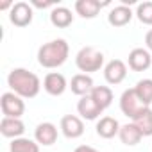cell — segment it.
Masks as SVG:
<instances>
[{
	"label": "cell",
	"instance_id": "obj_4",
	"mask_svg": "<svg viewBox=\"0 0 152 152\" xmlns=\"http://www.w3.org/2000/svg\"><path fill=\"white\" fill-rule=\"evenodd\" d=\"M147 107H148V106L141 102V99L136 95L134 88L125 90V91L122 93V97H120V109H122V113H124L127 118H131L132 122H134Z\"/></svg>",
	"mask_w": 152,
	"mask_h": 152
},
{
	"label": "cell",
	"instance_id": "obj_20",
	"mask_svg": "<svg viewBox=\"0 0 152 152\" xmlns=\"http://www.w3.org/2000/svg\"><path fill=\"white\" fill-rule=\"evenodd\" d=\"M90 97H91L102 109H107V107L111 106V102H113V91H111V88H107V86H95L93 91L90 93Z\"/></svg>",
	"mask_w": 152,
	"mask_h": 152
},
{
	"label": "cell",
	"instance_id": "obj_8",
	"mask_svg": "<svg viewBox=\"0 0 152 152\" xmlns=\"http://www.w3.org/2000/svg\"><path fill=\"white\" fill-rule=\"evenodd\" d=\"M61 132L68 138V140H77L84 134V124L79 116H75V115H64L61 118Z\"/></svg>",
	"mask_w": 152,
	"mask_h": 152
},
{
	"label": "cell",
	"instance_id": "obj_24",
	"mask_svg": "<svg viewBox=\"0 0 152 152\" xmlns=\"http://www.w3.org/2000/svg\"><path fill=\"white\" fill-rule=\"evenodd\" d=\"M136 16L141 23L145 25H152V2H143L138 4L136 7Z\"/></svg>",
	"mask_w": 152,
	"mask_h": 152
},
{
	"label": "cell",
	"instance_id": "obj_5",
	"mask_svg": "<svg viewBox=\"0 0 152 152\" xmlns=\"http://www.w3.org/2000/svg\"><path fill=\"white\" fill-rule=\"evenodd\" d=\"M0 107H2L4 116H7V118H20L25 113V104H23L22 97H18L13 91H7L0 97Z\"/></svg>",
	"mask_w": 152,
	"mask_h": 152
},
{
	"label": "cell",
	"instance_id": "obj_2",
	"mask_svg": "<svg viewBox=\"0 0 152 152\" xmlns=\"http://www.w3.org/2000/svg\"><path fill=\"white\" fill-rule=\"evenodd\" d=\"M70 54V47L64 39H52L48 43H43L38 50V63L43 68H57L66 63Z\"/></svg>",
	"mask_w": 152,
	"mask_h": 152
},
{
	"label": "cell",
	"instance_id": "obj_17",
	"mask_svg": "<svg viewBox=\"0 0 152 152\" xmlns=\"http://www.w3.org/2000/svg\"><path fill=\"white\" fill-rule=\"evenodd\" d=\"M120 127H122V125L118 124L116 118H113V116H102V118L97 122L95 131H97V134H99L100 138L111 140V138H115V136L120 132Z\"/></svg>",
	"mask_w": 152,
	"mask_h": 152
},
{
	"label": "cell",
	"instance_id": "obj_25",
	"mask_svg": "<svg viewBox=\"0 0 152 152\" xmlns=\"http://www.w3.org/2000/svg\"><path fill=\"white\" fill-rule=\"evenodd\" d=\"M31 6H32V7H38V9H47V7H52V6L57 7L56 2H38V0H32Z\"/></svg>",
	"mask_w": 152,
	"mask_h": 152
},
{
	"label": "cell",
	"instance_id": "obj_14",
	"mask_svg": "<svg viewBox=\"0 0 152 152\" xmlns=\"http://www.w3.org/2000/svg\"><path fill=\"white\" fill-rule=\"evenodd\" d=\"M77 111H79V115H81L84 120H97V118L104 113V109H102L90 95L81 97V100L77 102Z\"/></svg>",
	"mask_w": 152,
	"mask_h": 152
},
{
	"label": "cell",
	"instance_id": "obj_21",
	"mask_svg": "<svg viewBox=\"0 0 152 152\" xmlns=\"http://www.w3.org/2000/svg\"><path fill=\"white\" fill-rule=\"evenodd\" d=\"M9 150L11 152H39V143L22 136V138H16L11 141Z\"/></svg>",
	"mask_w": 152,
	"mask_h": 152
},
{
	"label": "cell",
	"instance_id": "obj_19",
	"mask_svg": "<svg viewBox=\"0 0 152 152\" xmlns=\"http://www.w3.org/2000/svg\"><path fill=\"white\" fill-rule=\"evenodd\" d=\"M118 138H120V141H122L124 145H127V147H134V145H138V143L141 141L143 134H141V131H140L134 124H125V125L120 127Z\"/></svg>",
	"mask_w": 152,
	"mask_h": 152
},
{
	"label": "cell",
	"instance_id": "obj_26",
	"mask_svg": "<svg viewBox=\"0 0 152 152\" xmlns=\"http://www.w3.org/2000/svg\"><path fill=\"white\" fill-rule=\"evenodd\" d=\"M73 152H100V150H97V148H93L90 145H79V147H75Z\"/></svg>",
	"mask_w": 152,
	"mask_h": 152
},
{
	"label": "cell",
	"instance_id": "obj_7",
	"mask_svg": "<svg viewBox=\"0 0 152 152\" xmlns=\"http://www.w3.org/2000/svg\"><path fill=\"white\" fill-rule=\"evenodd\" d=\"M127 77V64L122 59H111L106 66H104V79L107 84H120L124 83V79Z\"/></svg>",
	"mask_w": 152,
	"mask_h": 152
},
{
	"label": "cell",
	"instance_id": "obj_12",
	"mask_svg": "<svg viewBox=\"0 0 152 152\" xmlns=\"http://www.w3.org/2000/svg\"><path fill=\"white\" fill-rule=\"evenodd\" d=\"M34 140L43 145V147H50L57 141V127L52 122H43L34 129Z\"/></svg>",
	"mask_w": 152,
	"mask_h": 152
},
{
	"label": "cell",
	"instance_id": "obj_13",
	"mask_svg": "<svg viewBox=\"0 0 152 152\" xmlns=\"http://www.w3.org/2000/svg\"><path fill=\"white\" fill-rule=\"evenodd\" d=\"M0 132H2L4 138H11V140L22 138V134L25 132V124L20 118H7V116H4L2 122H0Z\"/></svg>",
	"mask_w": 152,
	"mask_h": 152
},
{
	"label": "cell",
	"instance_id": "obj_22",
	"mask_svg": "<svg viewBox=\"0 0 152 152\" xmlns=\"http://www.w3.org/2000/svg\"><path fill=\"white\" fill-rule=\"evenodd\" d=\"M134 91L141 99L143 104H147V106L152 104V79H141V81H138L136 86H134Z\"/></svg>",
	"mask_w": 152,
	"mask_h": 152
},
{
	"label": "cell",
	"instance_id": "obj_10",
	"mask_svg": "<svg viewBox=\"0 0 152 152\" xmlns=\"http://www.w3.org/2000/svg\"><path fill=\"white\" fill-rule=\"evenodd\" d=\"M127 64L132 72H145L152 64V56L147 48H132L129 52Z\"/></svg>",
	"mask_w": 152,
	"mask_h": 152
},
{
	"label": "cell",
	"instance_id": "obj_23",
	"mask_svg": "<svg viewBox=\"0 0 152 152\" xmlns=\"http://www.w3.org/2000/svg\"><path fill=\"white\" fill-rule=\"evenodd\" d=\"M140 131H141V134H143V138L145 136H152V109L150 107H147L134 122H132Z\"/></svg>",
	"mask_w": 152,
	"mask_h": 152
},
{
	"label": "cell",
	"instance_id": "obj_3",
	"mask_svg": "<svg viewBox=\"0 0 152 152\" xmlns=\"http://www.w3.org/2000/svg\"><path fill=\"white\" fill-rule=\"evenodd\" d=\"M75 66H77L83 73H93L99 72L104 66V54L93 47H84L75 56Z\"/></svg>",
	"mask_w": 152,
	"mask_h": 152
},
{
	"label": "cell",
	"instance_id": "obj_27",
	"mask_svg": "<svg viewBox=\"0 0 152 152\" xmlns=\"http://www.w3.org/2000/svg\"><path fill=\"white\" fill-rule=\"evenodd\" d=\"M145 45H147V50L152 52V29L145 34Z\"/></svg>",
	"mask_w": 152,
	"mask_h": 152
},
{
	"label": "cell",
	"instance_id": "obj_15",
	"mask_svg": "<svg viewBox=\"0 0 152 152\" xmlns=\"http://www.w3.org/2000/svg\"><path fill=\"white\" fill-rule=\"evenodd\" d=\"M93 79L86 73H77L73 75L72 81H70V90L73 95H79V97H86L93 91Z\"/></svg>",
	"mask_w": 152,
	"mask_h": 152
},
{
	"label": "cell",
	"instance_id": "obj_1",
	"mask_svg": "<svg viewBox=\"0 0 152 152\" xmlns=\"http://www.w3.org/2000/svg\"><path fill=\"white\" fill-rule=\"evenodd\" d=\"M7 84L22 99H34L41 90V81L27 68H13L7 75Z\"/></svg>",
	"mask_w": 152,
	"mask_h": 152
},
{
	"label": "cell",
	"instance_id": "obj_6",
	"mask_svg": "<svg viewBox=\"0 0 152 152\" xmlns=\"http://www.w3.org/2000/svg\"><path fill=\"white\" fill-rule=\"evenodd\" d=\"M32 16H34V11H32V6L27 4V2H16L13 6V9L9 11V20L15 27H27L32 23Z\"/></svg>",
	"mask_w": 152,
	"mask_h": 152
},
{
	"label": "cell",
	"instance_id": "obj_11",
	"mask_svg": "<svg viewBox=\"0 0 152 152\" xmlns=\"http://www.w3.org/2000/svg\"><path fill=\"white\" fill-rule=\"evenodd\" d=\"M109 6V2H99V0H77L75 2V13H77L81 18H86V20H91L95 18L102 7Z\"/></svg>",
	"mask_w": 152,
	"mask_h": 152
},
{
	"label": "cell",
	"instance_id": "obj_9",
	"mask_svg": "<svg viewBox=\"0 0 152 152\" xmlns=\"http://www.w3.org/2000/svg\"><path fill=\"white\" fill-rule=\"evenodd\" d=\"M68 88V83L64 79V75L59 73V72H50L45 75V79H43V90L52 95V97H59L66 91Z\"/></svg>",
	"mask_w": 152,
	"mask_h": 152
},
{
	"label": "cell",
	"instance_id": "obj_16",
	"mask_svg": "<svg viewBox=\"0 0 152 152\" xmlns=\"http://www.w3.org/2000/svg\"><path fill=\"white\" fill-rule=\"evenodd\" d=\"M132 16H134V13L131 11V7L120 4V6H116V7H113V9L109 11L107 22H109V25H113V27H125V25L132 20Z\"/></svg>",
	"mask_w": 152,
	"mask_h": 152
},
{
	"label": "cell",
	"instance_id": "obj_18",
	"mask_svg": "<svg viewBox=\"0 0 152 152\" xmlns=\"http://www.w3.org/2000/svg\"><path fill=\"white\" fill-rule=\"evenodd\" d=\"M72 22H73V15L68 7L57 6L50 11V23L57 29H66L72 25Z\"/></svg>",
	"mask_w": 152,
	"mask_h": 152
}]
</instances>
